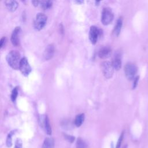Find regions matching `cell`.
<instances>
[{
  "label": "cell",
  "mask_w": 148,
  "mask_h": 148,
  "mask_svg": "<svg viewBox=\"0 0 148 148\" xmlns=\"http://www.w3.org/2000/svg\"><path fill=\"white\" fill-rule=\"evenodd\" d=\"M21 60L20 54L17 50H12L6 56V61L8 64L14 69H19Z\"/></svg>",
  "instance_id": "1"
},
{
  "label": "cell",
  "mask_w": 148,
  "mask_h": 148,
  "mask_svg": "<svg viewBox=\"0 0 148 148\" xmlns=\"http://www.w3.org/2000/svg\"><path fill=\"white\" fill-rule=\"evenodd\" d=\"M47 22V16L42 13H38L34 20V27L36 30L39 31L42 29Z\"/></svg>",
  "instance_id": "2"
},
{
  "label": "cell",
  "mask_w": 148,
  "mask_h": 148,
  "mask_svg": "<svg viewBox=\"0 0 148 148\" xmlns=\"http://www.w3.org/2000/svg\"><path fill=\"white\" fill-rule=\"evenodd\" d=\"M124 72L126 77L128 80H132L134 79L137 72V67L134 64L128 62L124 66Z\"/></svg>",
  "instance_id": "3"
},
{
  "label": "cell",
  "mask_w": 148,
  "mask_h": 148,
  "mask_svg": "<svg viewBox=\"0 0 148 148\" xmlns=\"http://www.w3.org/2000/svg\"><path fill=\"white\" fill-rule=\"evenodd\" d=\"M114 14L112 9L109 8H105L103 9L101 15V22L105 25L109 24L113 20Z\"/></svg>",
  "instance_id": "4"
},
{
  "label": "cell",
  "mask_w": 148,
  "mask_h": 148,
  "mask_svg": "<svg viewBox=\"0 0 148 148\" xmlns=\"http://www.w3.org/2000/svg\"><path fill=\"white\" fill-rule=\"evenodd\" d=\"M101 69L104 76L106 79L112 77L114 72V68L112 63L109 61H104L101 64Z\"/></svg>",
  "instance_id": "5"
},
{
  "label": "cell",
  "mask_w": 148,
  "mask_h": 148,
  "mask_svg": "<svg viewBox=\"0 0 148 148\" xmlns=\"http://www.w3.org/2000/svg\"><path fill=\"white\" fill-rule=\"evenodd\" d=\"M19 69L20 72L22 73V74L25 76H28L31 72V66L28 62L27 59L25 57L21 58L20 63Z\"/></svg>",
  "instance_id": "6"
},
{
  "label": "cell",
  "mask_w": 148,
  "mask_h": 148,
  "mask_svg": "<svg viewBox=\"0 0 148 148\" xmlns=\"http://www.w3.org/2000/svg\"><path fill=\"white\" fill-rule=\"evenodd\" d=\"M99 34L100 30L98 28V27L94 25H92L90 27L89 32V39L91 43L95 44L97 43Z\"/></svg>",
  "instance_id": "7"
},
{
  "label": "cell",
  "mask_w": 148,
  "mask_h": 148,
  "mask_svg": "<svg viewBox=\"0 0 148 148\" xmlns=\"http://www.w3.org/2000/svg\"><path fill=\"white\" fill-rule=\"evenodd\" d=\"M21 32V28L20 27H17L13 30L11 36V42L13 45L17 46L20 43V35Z\"/></svg>",
  "instance_id": "8"
},
{
  "label": "cell",
  "mask_w": 148,
  "mask_h": 148,
  "mask_svg": "<svg viewBox=\"0 0 148 148\" xmlns=\"http://www.w3.org/2000/svg\"><path fill=\"white\" fill-rule=\"evenodd\" d=\"M54 53V46L53 44L49 45L45 49V50L43 53L44 58L46 60H49L51 59Z\"/></svg>",
  "instance_id": "9"
},
{
  "label": "cell",
  "mask_w": 148,
  "mask_h": 148,
  "mask_svg": "<svg viewBox=\"0 0 148 148\" xmlns=\"http://www.w3.org/2000/svg\"><path fill=\"white\" fill-rule=\"evenodd\" d=\"M112 53V50L109 47H104L101 48L98 52V56L101 58H107L110 57Z\"/></svg>",
  "instance_id": "10"
},
{
  "label": "cell",
  "mask_w": 148,
  "mask_h": 148,
  "mask_svg": "<svg viewBox=\"0 0 148 148\" xmlns=\"http://www.w3.org/2000/svg\"><path fill=\"white\" fill-rule=\"evenodd\" d=\"M5 3L7 9L10 12H14L17 9L18 6V3L16 1H12V0L6 1Z\"/></svg>",
  "instance_id": "11"
},
{
  "label": "cell",
  "mask_w": 148,
  "mask_h": 148,
  "mask_svg": "<svg viewBox=\"0 0 148 148\" xmlns=\"http://www.w3.org/2000/svg\"><path fill=\"white\" fill-rule=\"evenodd\" d=\"M112 63L114 69L119 70L121 68V58H120V56L119 54H116V56H115Z\"/></svg>",
  "instance_id": "12"
},
{
  "label": "cell",
  "mask_w": 148,
  "mask_h": 148,
  "mask_svg": "<svg viewBox=\"0 0 148 148\" xmlns=\"http://www.w3.org/2000/svg\"><path fill=\"white\" fill-rule=\"evenodd\" d=\"M54 140L52 138H46L42 146V148H54Z\"/></svg>",
  "instance_id": "13"
},
{
  "label": "cell",
  "mask_w": 148,
  "mask_h": 148,
  "mask_svg": "<svg viewBox=\"0 0 148 148\" xmlns=\"http://www.w3.org/2000/svg\"><path fill=\"white\" fill-rule=\"evenodd\" d=\"M43 127L45 128V131L47 133V134L50 135L51 134V128L50 124L49 119L47 116L45 117V119L43 121Z\"/></svg>",
  "instance_id": "14"
},
{
  "label": "cell",
  "mask_w": 148,
  "mask_h": 148,
  "mask_svg": "<svg viewBox=\"0 0 148 148\" xmlns=\"http://www.w3.org/2000/svg\"><path fill=\"white\" fill-rule=\"evenodd\" d=\"M122 24H123V21H122V18L120 17L117 20L116 24L114 28L113 32L116 36H118L120 34V32L121 31V29L122 27Z\"/></svg>",
  "instance_id": "15"
},
{
  "label": "cell",
  "mask_w": 148,
  "mask_h": 148,
  "mask_svg": "<svg viewBox=\"0 0 148 148\" xmlns=\"http://www.w3.org/2000/svg\"><path fill=\"white\" fill-rule=\"evenodd\" d=\"M84 120V114L83 113L77 115L76 117H75V121H74L75 125L77 127H80L83 123Z\"/></svg>",
  "instance_id": "16"
},
{
  "label": "cell",
  "mask_w": 148,
  "mask_h": 148,
  "mask_svg": "<svg viewBox=\"0 0 148 148\" xmlns=\"http://www.w3.org/2000/svg\"><path fill=\"white\" fill-rule=\"evenodd\" d=\"M39 5L43 10H46L51 7L52 2L50 1H40Z\"/></svg>",
  "instance_id": "17"
},
{
  "label": "cell",
  "mask_w": 148,
  "mask_h": 148,
  "mask_svg": "<svg viewBox=\"0 0 148 148\" xmlns=\"http://www.w3.org/2000/svg\"><path fill=\"white\" fill-rule=\"evenodd\" d=\"M76 148H88V145L84 140L79 138L76 142Z\"/></svg>",
  "instance_id": "18"
},
{
  "label": "cell",
  "mask_w": 148,
  "mask_h": 148,
  "mask_svg": "<svg viewBox=\"0 0 148 148\" xmlns=\"http://www.w3.org/2000/svg\"><path fill=\"white\" fill-rule=\"evenodd\" d=\"M13 132H10L8 134L7 138H6V144L7 147H10L12 145V136Z\"/></svg>",
  "instance_id": "19"
},
{
  "label": "cell",
  "mask_w": 148,
  "mask_h": 148,
  "mask_svg": "<svg viewBox=\"0 0 148 148\" xmlns=\"http://www.w3.org/2000/svg\"><path fill=\"white\" fill-rule=\"evenodd\" d=\"M18 94V89L17 87L14 88V89L12 90V94H11V99L13 102L15 101Z\"/></svg>",
  "instance_id": "20"
},
{
  "label": "cell",
  "mask_w": 148,
  "mask_h": 148,
  "mask_svg": "<svg viewBox=\"0 0 148 148\" xmlns=\"http://www.w3.org/2000/svg\"><path fill=\"white\" fill-rule=\"evenodd\" d=\"M123 137H124V132H123L121 133V134L120 135V137H119V138L118 139L117 145L116 146V148H120V146H121L123 139Z\"/></svg>",
  "instance_id": "21"
},
{
  "label": "cell",
  "mask_w": 148,
  "mask_h": 148,
  "mask_svg": "<svg viewBox=\"0 0 148 148\" xmlns=\"http://www.w3.org/2000/svg\"><path fill=\"white\" fill-rule=\"evenodd\" d=\"M15 148H23L22 141L20 139H17L15 143Z\"/></svg>",
  "instance_id": "22"
},
{
  "label": "cell",
  "mask_w": 148,
  "mask_h": 148,
  "mask_svg": "<svg viewBox=\"0 0 148 148\" xmlns=\"http://www.w3.org/2000/svg\"><path fill=\"white\" fill-rule=\"evenodd\" d=\"M66 139L67 140H68L69 142H73L75 140V137H73V136H70V135H65V136H64Z\"/></svg>",
  "instance_id": "23"
},
{
  "label": "cell",
  "mask_w": 148,
  "mask_h": 148,
  "mask_svg": "<svg viewBox=\"0 0 148 148\" xmlns=\"http://www.w3.org/2000/svg\"><path fill=\"white\" fill-rule=\"evenodd\" d=\"M139 76H137L136 77H135L134 81V84H133V88H135L136 87V86L138 85V81H139Z\"/></svg>",
  "instance_id": "24"
},
{
  "label": "cell",
  "mask_w": 148,
  "mask_h": 148,
  "mask_svg": "<svg viewBox=\"0 0 148 148\" xmlns=\"http://www.w3.org/2000/svg\"><path fill=\"white\" fill-rule=\"evenodd\" d=\"M6 42V38L5 37H3L1 38V41H0V47L2 48L3 47V46L5 45Z\"/></svg>",
  "instance_id": "25"
},
{
  "label": "cell",
  "mask_w": 148,
  "mask_h": 148,
  "mask_svg": "<svg viewBox=\"0 0 148 148\" xmlns=\"http://www.w3.org/2000/svg\"><path fill=\"white\" fill-rule=\"evenodd\" d=\"M32 3H33V5L35 6H37L39 5L40 1H32Z\"/></svg>",
  "instance_id": "26"
},
{
  "label": "cell",
  "mask_w": 148,
  "mask_h": 148,
  "mask_svg": "<svg viewBox=\"0 0 148 148\" xmlns=\"http://www.w3.org/2000/svg\"><path fill=\"white\" fill-rule=\"evenodd\" d=\"M77 3H82L83 1H76Z\"/></svg>",
  "instance_id": "27"
}]
</instances>
